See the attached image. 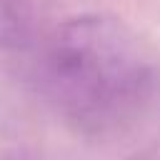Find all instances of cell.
Masks as SVG:
<instances>
[{"instance_id": "obj_2", "label": "cell", "mask_w": 160, "mask_h": 160, "mask_svg": "<svg viewBox=\"0 0 160 160\" xmlns=\"http://www.w3.org/2000/svg\"><path fill=\"white\" fill-rule=\"evenodd\" d=\"M35 35L32 0H0V50H22Z\"/></svg>"}, {"instance_id": "obj_1", "label": "cell", "mask_w": 160, "mask_h": 160, "mask_svg": "<svg viewBox=\"0 0 160 160\" xmlns=\"http://www.w3.org/2000/svg\"><path fill=\"white\" fill-rule=\"evenodd\" d=\"M35 85L70 128L82 135H110L150 108L158 70L125 22L82 12L55 25L42 40Z\"/></svg>"}]
</instances>
